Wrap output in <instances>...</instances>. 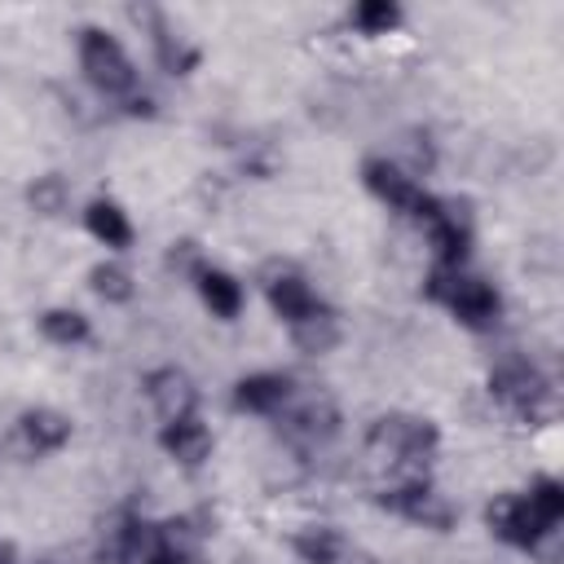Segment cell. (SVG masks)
<instances>
[{
  "label": "cell",
  "instance_id": "cell-1",
  "mask_svg": "<svg viewBox=\"0 0 564 564\" xmlns=\"http://www.w3.org/2000/svg\"><path fill=\"white\" fill-rule=\"evenodd\" d=\"M441 445V432L432 419L423 414H379L370 427H366V449L388 463V467H423Z\"/></svg>",
  "mask_w": 564,
  "mask_h": 564
},
{
  "label": "cell",
  "instance_id": "cell-2",
  "mask_svg": "<svg viewBox=\"0 0 564 564\" xmlns=\"http://www.w3.org/2000/svg\"><path fill=\"white\" fill-rule=\"evenodd\" d=\"M423 291H427V300L445 304V308H449L463 326H471V330L494 326V322H498V308H502L498 291H494L485 278H471V273L449 269V264H436V269L427 273V282H423Z\"/></svg>",
  "mask_w": 564,
  "mask_h": 564
},
{
  "label": "cell",
  "instance_id": "cell-3",
  "mask_svg": "<svg viewBox=\"0 0 564 564\" xmlns=\"http://www.w3.org/2000/svg\"><path fill=\"white\" fill-rule=\"evenodd\" d=\"M79 70L88 75V84L106 97H128L137 84V66L123 53V44L101 31V26H84L79 31Z\"/></svg>",
  "mask_w": 564,
  "mask_h": 564
},
{
  "label": "cell",
  "instance_id": "cell-4",
  "mask_svg": "<svg viewBox=\"0 0 564 564\" xmlns=\"http://www.w3.org/2000/svg\"><path fill=\"white\" fill-rule=\"evenodd\" d=\"M375 502H379L383 511H392V516H401V520H410V524L436 529V533H449L454 520H458L454 502H449L445 494H436V489L427 485V476H405V480L379 489Z\"/></svg>",
  "mask_w": 564,
  "mask_h": 564
},
{
  "label": "cell",
  "instance_id": "cell-5",
  "mask_svg": "<svg viewBox=\"0 0 564 564\" xmlns=\"http://www.w3.org/2000/svg\"><path fill=\"white\" fill-rule=\"evenodd\" d=\"M361 181H366V189H370L379 203H388L392 212H405V216H414V220H427V216L436 212V194H427L419 181H410L392 159H366V163H361Z\"/></svg>",
  "mask_w": 564,
  "mask_h": 564
},
{
  "label": "cell",
  "instance_id": "cell-6",
  "mask_svg": "<svg viewBox=\"0 0 564 564\" xmlns=\"http://www.w3.org/2000/svg\"><path fill=\"white\" fill-rule=\"evenodd\" d=\"M150 546H154V524H145L137 511L115 507L110 516H101V529H97L101 564H141Z\"/></svg>",
  "mask_w": 564,
  "mask_h": 564
},
{
  "label": "cell",
  "instance_id": "cell-7",
  "mask_svg": "<svg viewBox=\"0 0 564 564\" xmlns=\"http://www.w3.org/2000/svg\"><path fill=\"white\" fill-rule=\"evenodd\" d=\"M485 524H489V533L494 538H502V542H511V546H520V551H533L555 524H546L538 511H533V502L524 498V494H498L489 507H485Z\"/></svg>",
  "mask_w": 564,
  "mask_h": 564
},
{
  "label": "cell",
  "instance_id": "cell-8",
  "mask_svg": "<svg viewBox=\"0 0 564 564\" xmlns=\"http://www.w3.org/2000/svg\"><path fill=\"white\" fill-rule=\"evenodd\" d=\"M423 229L436 251V264L458 269L471 256V212L463 198H436V212L423 220Z\"/></svg>",
  "mask_w": 564,
  "mask_h": 564
},
{
  "label": "cell",
  "instance_id": "cell-9",
  "mask_svg": "<svg viewBox=\"0 0 564 564\" xmlns=\"http://www.w3.org/2000/svg\"><path fill=\"white\" fill-rule=\"evenodd\" d=\"M489 397L498 405H507L511 414L533 419L542 410V401L551 397V388H546V379L529 361H502V366L489 370Z\"/></svg>",
  "mask_w": 564,
  "mask_h": 564
},
{
  "label": "cell",
  "instance_id": "cell-10",
  "mask_svg": "<svg viewBox=\"0 0 564 564\" xmlns=\"http://www.w3.org/2000/svg\"><path fill=\"white\" fill-rule=\"evenodd\" d=\"M282 419V432L295 441V445H326L335 432H339V405L322 392L304 397V401H286L278 410Z\"/></svg>",
  "mask_w": 564,
  "mask_h": 564
},
{
  "label": "cell",
  "instance_id": "cell-11",
  "mask_svg": "<svg viewBox=\"0 0 564 564\" xmlns=\"http://www.w3.org/2000/svg\"><path fill=\"white\" fill-rule=\"evenodd\" d=\"M260 286H264V300H269V308L291 326V322H300L304 313H313L322 300L313 295V286L304 282V273L300 269H291V264H269L264 273H260Z\"/></svg>",
  "mask_w": 564,
  "mask_h": 564
},
{
  "label": "cell",
  "instance_id": "cell-12",
  "mask_svg": "<svg viewBox=\"0 0 564 564\" xmlns=\"http://www.w3.org/2000/svg\"><path fill=\"white\" fill-rule=\"evenodd\" d=\"M145 397L150 405L159 410L163 423H176V419H194L198 410V388L194 379L181 370V366H159L145 375Z\"/></svg>",
  "mask_w": 564,
  "mask_h": 564
},
{
  "label": "cell",
  "instance_id": "cell-13",
  "mask_svg": "<svg viewBox=\"0 0 564 564\" xmlns=\"http://www.w3.org/2000/svg\"><path fill=\"white\" fill-rule=\"evenodd\" d=\"M13 441H18V449H22L26 458L53 454V449H62V445L70 441V419H66L62 410H53V405H31V410L18 414Z\"/></svg>",
  "mask_w": 564,
  "mask_h": 564
},
{
  "label": "cell",
  "instance_id": "cell-14",
  "mask_svg": "<svg viewBox=\"0 0 564 564\" xmlns=\"http://www.w3.org/2000/svg\"><path fill=\"white\" fill-rule=\"evenodd\" d=\"M291 401V379L278 370H256L234 383V405L247 414H278Z\"/></svg>",
  "mask_w": 564,
  "mask_h": 564
},
{
  "label": "cell",
  "instance_id": "cell-15",
  "mask_svg": "<svg viewBox=\"0 0 564 564\" xmlns=\"http://www.w3.org/2000/svg\"><path fill=\"white\" fill-rule=\"evenodd\" d=\"M194 286H198L203 304L212 308V317H220V322H234V317L242 313V304H247V291H242V282H238L234 273H225V269H212V264H203V269L194 273Z\"/></svg>",
  "mask_w": 564,
  "mask_h": 564
},
{
  "label": "cell",
  "instance_id": "cell-16",
  "mask_svg": "<svg viewBox=\"0 0 564 564\" xmlns=\"http://www.w3.org/2000/svg\"><path fill=\"white\" fill-rule=\"evenodd\" d=\"M159 445H163L167 458H176V463H185V467H198V463H207V454H212V432H207V423H198V414H194V419L163 423Z\"/></svg>",
  "mask_w": 564,
  "mask_h": 564
},
{
  "label": "cell",
  "instance_id": "cell-17",
  "mask_svg": "<svg viewBox=\"0 0 564 564\" xmlns=\"http://www.w3.org/2000/svg\"><path fill=\"white\" fill-rule=\"evenodd\" d=\"M339 339H344V326H339V317L326 304H317L313 313H304L300 322H291V344L304 357H326Z\"/></svg>",
  "mask_w": 564,
  "mask_h": 564
},
{
  "label": "cell",
  "instance_id": "cell-18",
  "mask_svg": "<svg viewBox=\"0 0 564 564\" xmlns=\"http://www.w3.org/2000/svg\"><path fill=\"white\" fill-rule=\"evenodd\" d=\"M132 18L141 22H150L154 26V53H159V66L167 70V75H189L194 66H198V48H189L181 35H172L167 31V22H163V13H154V9H132Z\"/></svg>",
  "mask_w": 564,
  "mask_h": 564
},
{
  "label": "cell",
  "instance_id": "cell-19",
  "mask_svg": "<svg viewBox=\"0 0 564 564\" xmlns=\"http://www.w3.org/2000/svg\"><path fill=\"white\" fill-rule=\"evenodd\" d=\"M84 225H88V234H93L101 247H115V251L132 247V220H128V212H123L115 198H93V203L84 207Z\"/></svg>",
  "mask_w": 564,
  "mask_h": 564
},
{
  "label": "cell",
  "instance_id": "cell-20",
  "mask_svg": "<svg viewBox=\"0 0 564 564\" xmlns=\"http://www.w3.org/2000/svg\"><path fill=\"white\" fill-rule=\"evenodd\" d=\"M291 551L300 564H339L344 560V538L330 524H304L291 533Z\"/></svg>",
  "mask_w": 564,
  "mask_h": 564
},
{
  "label": "cell",
  "instance_id": "cell-21",
  "mask_svg": "<svg viewBox=\"0 0 564 564\" xmlns=\"http://www.w3.org/2000/svg\"><path fill=\"white\" fill-rule=\"evenodd\" d=\"M40 335L57 348H70V344H84L88 339V317L79 308H44L40 313Z\"/></svg>",
  "mask_w": 564,
  "mask_h": 564
},
{
  "label": "cell",
  "instance_id": "cell-22",
  "mask_svg": "<svg viewBox=\"0 0 564 564\" xmlns=\"http://www.w3.org/2000/svg\"><path fill=\"white\" fill-rule=\"evenodd\" d=\"M88 286H93V295H101L106 304H128V300L137 295L132 273H128L123 264H115V260L93 264V269H88Z\"/></svg>",
  "mask_w": 564,
  "mask_h": 564
},
{
  "label": "cell",
  "instance_id": "cell-23",
  "mask_svg": "<svg viewBox=\"0 0 564 564\" xmlns=\"http://www.w3.org/2000/svg\"><path fill=\"white\" fill-rule=\"evenodd\" d=\"M397 163V159H392ZM410 181H419V176H427L432 167H436V145H432V137L427 132H401V163H397Z\"/></svg>",
  "mask_w": 564,
  "mask_h": 564
},
{
  "label": "cell",
  "instance_id": "cell-24",
  "mask_svg": "<svg viewBox=\"0 0 564 564\" xmlns=\"http://www.w3.org/2000/svg\"><path fill=\"white\" fill-rule=\"evenodd\" d=\"M26 203H31V212H40V216H62L66 203H70V189H66V181H62L57 172H44V176H35V181L26 185Z\"/></svg>",
  "mask_w": 564,
  "mask_h": 564
},
{
  "label": "cell",
  "instance_id": "cell-25",
  "mask_svg": "<svg viewBox=\"0 0 564 564\" xmlns=\"http://www.w3.org/2000/svg\"><path fill=\"white\" fill-rule=\"evenodd\" d=\"M352 26L361 35H388L392 26H401V9L392 0H361L352 9Z\"/></svg>",
  "mask_w": 564,
  "mask_h": 564
},
{
  "label": "cell",
  "instance_id": "cell-26",
  "mask_svg": "<svg viewBox=\"0 0 564 564\" xmlns=\"http://www.w3.org/2000/svg\"><path fill=\"white\" fill-rule=\"evenodd\" d=\"M524 498L533 502V511H538L546 524H560V520H564V485H560L555 476H538Z\"/></svg>",
  "mask_w": 564,
  "mask_h": 564
},
{
  "label": "cell",
  "instance_id": "cell-27",
  "mask_svg": "<svg viewBox=\"0 0 564 564\" xmlns=\"http://www.w3.org/2000/svg\"><path fill=\"white\" fill-rule=\"evenodd\" d=\"M141 564H198V560H185V555H172V551H163V546H150V555H145Z\"/></svg>",
  "mask_w": 564,
  "mask_h": 564
},
{
  "label": "cell",
  "instance_id": "cell-28",
  "mask_svg": "<svg viewBox=\"0 0 564 564\" xmlns=\"http://www.w3.org/2000/svg\"><path fill=\"white\" fill-rule=\"evenodd\" d=\"M0 564H18V546L13 542H0Z\"/></svg>",
  "mask_w": 564,
  "mask_h": 564
},
{
  "label": "cell",
  "instance_id": "cell-29",
  "mask_svg": "<svg viewBox=\"0 0 564 564\" xmlns=\"http://www.w3.org/2000/svg\"><path fill=\"white\" fill-rule=\"evenodd\" d=\"M40 564H57V560H40Z\"/></svg>",
  "mask_w": 564,
  "mask_h": 564
}]
</instances>
